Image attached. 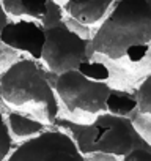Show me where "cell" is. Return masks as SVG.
Returning a JSON list of instances; mask_svg holds the SVG:
<instances>
[{"instance_id":"2","label":"cell","mask_w":151,"mask_h":161,"mask_svg":"<svg viewBox=\"0 0 151 161\" xmlns=\"http://www.w3.org/2000/svg\"><path fill=\"white\" fill-rule=\"evenodd\" d=\"M2 100L11 111L54 125L58 119V98L54 86L32 58L11 63L0 77Z\"/></svg>"},{"instance_id":"5","label":"cell","mask_w":151,"mask_h":161,"mask_svg":"<svg viewBox=\"0 0 151 161\" xmlns=\"http://www.w3.org/2000/svg\"><path fill=\"white\" fill-rule=\"evenodd\" d=\"M54 90L60 103L74 117H96L107 112V98L112 86L104 80H93L77 69L57 74Z\"/></svg>"},{"instance_id":"17","label":"cell","mask_w":151,"mask_h":161,"mask_svg":"<svg viewBox=\"0 0 151 161\" xmlns=\"http://www.w3.org/2000/svg\"><path fill=\"white\" fill-rule=\"evenodd\" d=\"M7 22H8V14L5 13V10H3V7H2V3H0V33H2V29L7 25ZM2 41H0V49H2Z\"/></svg>"},{"instance_id":"14","label":"cell","mask_w":151,"mask_h":161,"mask_svg":"<svg viewBox=\"0 0 151 161\" xmlns=\"http://www.w3.org/2000/svg\"><path fill=\"white\" fill-rule=\"evenodd\" d=\"M13 152V136L10 133L7 119L0 112V161H7Z\"/></svg>"},{"instance_id":"9","label":"cell","mask_w":151,"mask_h":161,"mask_svg":"<svg viewBox=\"0 0 151 161\" xmlns=\"http://www.w3.org/2000/svg\"><path fill=\"white\" fill-rule=\"evenodd\" d=\"M137 108L129 115L140 136L151 144V73L142 80L137 93Z\"/></svg>"},{"instance_id":"8","label":"cell","mask_w":151,"mask_h":161,"mask_svg":"<svg viewBox=\"0 0 151 161\" xmlns=\"http://www.w3.org/2000/svg\"><path fill=\"white\" fill-rule=\"evenodd\" d=\"M115 0H66L65 11L82 25L102 22Z\"/></svg>"},{"instance_id":"4","label":"cell","mask_w":151,"mask_h":161,"mask_svg":"<svg viewBox=\"0 0 151 161\" xmlns=\"http://www.w3.org/2000/svg\"><path fill=\"white\" fill-rule=\"evenodd\" d=\"M39 22L46 33L41 60L52 74L77 69L82 62L91 58V40L68 27L63 21V10L57 2L47 0L46 14Z\"/></svg>"},{"instance_id":"15","label":"cell","mask_w":151,"mask_h":161,"mask_svg":"<svg viewBox=\"0 0 151 161\" xmlns=\"http://www.w3.org/2000/svg\"><path fill=\"white\" fill-rule=\"evenodd\" d=\"M121 161H151V144L146 141L140 145L134 147L128 155L121 158Z\"/></svg>"},{"instance_id":"10","label":"cell","mask_w":151,"mask_h":161,"mask_svg":"<svg viewBox=\"0 0 151 161\" xmlns=\"http://www.w3.org/2000/svg\"><path fill=\"white\" fill-rule=\"evenodd\" d=\"M7 123H8L11 136L18 137V139H24V141L46 131V125L43 122H39L30 115L16 112V111H10L7 114Z\"/></svg>"},{"instance_id":"12","label":"cell","mask_w":151,"mask_h":161,"mask_svg":"<svg viewBox=\"0 0 151 161\" xmlns=\"http://www.w3.org/2000/svg\"><path fill=\"white\" fill-rule=\"evenodd\" d=\"M135 108H137L135 95L112 87V92L107 98V112L120 117H129L135 111Z\"/></svg>"},{"instance_id":"1","label":"cell","mask_w":151,"mask_h":161,"mask_svg":"<svg viewBox=\"0 0 151 161\" xmlns=\"http://www.w3.org/2000/svg\"><path fill=\"white\" fill-rule=\"evenodd\" d=\"M151 51V0H118L91 38L93 55L138 65Z\"/></svg>"},{"instance_id":"18","label":"cell","mask_w":151,"mask_h":161,"mask_svg":"<svg viewBox=\"0 0 151 161\" xmlns=\"http://www.w3.org/2000/svg\"><path fill=\"white\" fill-rule=\"evenodd\" d=\"M0 100H2V87H0Z\"/></svg>"},{"instance_id":"13","label":"cell","mask_w":151,"mask_h":161,"mask_svg":"<svg viewBox=\"0 0 151 161\" xmlns=\"http://www.w3.org/2000/svg\"><path fill=\"white\" fill-rule=\"evenodd\" d=\"M79 73H82L84 76L93 79V80H104V82H107V80L110 79V69L109 66L104 63V62H98L95 60L93 57L82 62L77 68Z\"/></svg>"},{"instance_id":"6","label":"cell","mask_w":151,"mask_h":161,"mask_svg":"<svg viewBox=\"0 0 151 161\" xmlns=\"http://www.w3.org/2000/svg\"><path fill=\"white\" fill-rule=\"evenodd\" d=\"M7 161H85L72 137L61 130H46L25 139Z\"/></svg>"},{"instance_id":"3","label":"cell","mask_w":151,"mask_h":161,"mask_svg":"<svg viewBox=\"0 0 151 161\" xmlns=\"http://www.w3.org/2000/svg\"><path fill=\"white\" fill-rule=\"evenodd\" d=\"M54 125L72 137L84 156L90 153H107L123 158L134 147L145 142L129 117H120L110 112H102L85 123L57 119Z\"/></svg>"},{"instance_id":"11","label":"cell","mask_w":151,"mask_h":161,"mask_svg":"<svg viewBox=\"0 0 151 161\" xmlns=\"http://www.w3.org/2000/svg\"><path fill=\"white\" fill-rule=\"evenodd\" d=\"M2 7L8 16H25L33 21H41L46 14L47 0H2Z\"/></svg>"},{"instance_id":"16","label":"cell","mask_w":151,"mask_h":161,"mask_svg":"<svg viewBox=\"0 0 151 161\" xmlns=\"http://www.w3.org/2000/svg\"><path fill=\"white\" fill-rule=\"evenodd\" d=\"M85 161H118V156L107 155V153H90L84 156Z\"/></svg>"},{"instance_id":"7","label":"cell","mask_w":151,"mask_h":161,"mask_svg":"<svg viewBox=\"0 0 151 161\" xmlns=\"http://www.w3.org/2000/svg\"><path fill=\"white\" fill-rule=\"evenodd\" d=\"M2 44L11 51L25 52L32 60H41L43 47L46 43V33L41 22L19 19L14 22H7L0 33Z\"/></svg>"}]
</instances>
